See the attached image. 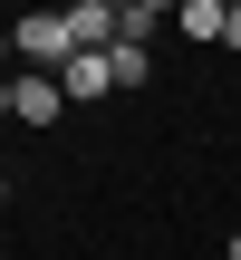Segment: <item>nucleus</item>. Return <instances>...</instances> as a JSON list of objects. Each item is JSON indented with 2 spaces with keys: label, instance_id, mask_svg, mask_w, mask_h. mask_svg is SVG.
Wrapping results in <instances>:
<instances>
[{
  "label": "nucleus",
  "instance_id": "nucleus-2",
  "mask_svg": "<svg viewBox=\"0 0 241 260\" xmlns=\"http://www.w3.org/2000/svg\"><path fill=\"white\" fill-rule=\"evenodd\" d=\"M58 106H68V87H58V77H39V68H19V77H10V116H19V125H58Z\"/></svg>",
  "mask_w": 241,
  "mask_h": 260
},
{
  "label": "nucleus",
  "instance_id": "nucleus-10",
  "mask_svg": "<svg viewBox=\"0 0 241 260\" xmlns=\"http://www.w3.org/2000/svg\"><path fill=\"white\" fill-rule=\"evenodd\" d=\"M232 260H241V232H232Z\"/></svg>",
  "mask_w": 241,
  "mask_h": 260
},
{
  "label": "nucleus",
  "instance_id": "nucleus-3",
  "mask_svg": "<svg viewBox=\"0 0 241 260\" xmlns=\"http://www.w3.org/2000/svg\"><path fill=\"white\" fill-rule=\"evenodd\" d=\"M58 87H68V106H87V96H116V68H106V48H77V58L58 68Z\"/></svg>",
  "mask_w": 241,
  "mask_h": 260
},
{
  "label": "nucleus",
  "instance_id": "nucleus-1",
  "mask_svg": "<svg viewBox=\"0 0 241 260\" xmlns=\"http://www.w3.org/2000/svg\"><path fill=\"white\" fill-rule=\"evenodd\" d=\"M10 48H19V68L58 77V68L77 58V29H68V10H29V19H10Z\"/></svg>",
  "mask_w": 241,
  "mask_h": 260
},
{
  "label": "nucleus",
  "instance_id": "nucleus-7",
  "mask_svg": "<svg viewBox=\"0 0 241 260\" xmlns=\"http://www.w3.org/2000/svg\"><path fill=\"white\" fill-rule=\"evenodd\" d=\"M106 68H116V87H145V77H155V58H145L135 39H116V48H106Z\"/></svg>",
  "mask_w": 241,
  "mask_h": 260
},
{
  "label": "nucleus",
  "instance_id": "nucleus-8",
  "mask_svg": "<svg viewBox=\"0 0 241 260\" xmlns=\"http://www.w3.org/2000/svg\"><path fill=\"white\" fill-rule=\"evenodd\" d=\"M10 58H19V48H10V29H0V77H10Z\"/></svg>",
  "mask_w": 241,
  "mask_h": 260
},
{
  "label": "nucleus",
  "instance_id": "nucleus-6",
  "mask_svg": "<svg viewBox=\"0 0 241 260\" xmlns=\"http://www.w3.org/2000/svg\"><path fill=\"white\" fill-rule=\"evenodd\" d=\"M155 29H174V10H155V0H126V10H116V39H135V48H145Z\"/></svg>",
  "mask_w": 241,
  "mask_h": 260
},
{
  "label": "nucleus",
  "instance_id": "nucleus-9",
  "mask_svg": "<svg viewBox=\"0 0 241 260\" xmlns=\"http://www.w3.org/2000/svg\"><path fill=\"white\" fill-rule=\"evenodd\" d=\"M0 203H10V174H0Z\"/></svg>",
  "mask_w": 241,
  "mask_h": 260
},
{
  "label": "nucleus",
  "instance_id": "nucleus-5",
  "mask_svg": "<svg viewBox=\"0 0 241 260\" xmlns=\"http://www.w3.org/2000/svg\"><path fill=\"white\" fill-rule=\"evenodd\" d=\"M68 29H77V48H116V0H77Z\"/></svg>",
  "mask_w": 241,
  "mask_h": 260
},
{
  "label": "nucleus",
  "instance_id": "nucleus-4",
  "mask_svg": "<svg viewBox=\"0 0 241 260\" xmlns=\"http://www.w3.org/2000/svg\"><path fill=\"white\" fill-rule=\"evenodd\" d=\"M174 29H184V39H213V48H222V39H232V0H184V10H174Z\"/></svg>",
  "mask_w": 241,
  "mask_h": 260
}]
</instances>
